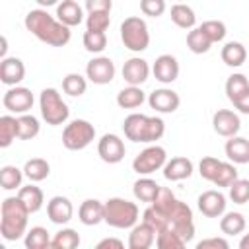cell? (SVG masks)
I'll list each match as a JSON object with an SVG mask.
<instances>
[{
    "mask_svg": "<svg viewBox=\"0 0 249 249\" xmlns=\"http://www.w3.org/2000/svg\"><path fill=\"white\" fill-rule=\"evenodd\" d=\"M6 51H8V39L2 35V49H0V56H2V60L6 58Z\"/></svg>",
    "mask_w": 249,
    "mask_h": 249,
    "instance_id": "db71d44e",
    "label": "cell"
},
{
    "mask_svg": "<svg viewBox=\"0 0 249 249\" xmlns=\"http://www.w3.org/2000/svg\"><path fill=\"white\" fill-rule=\"evenodd\" d=\"M156 245H158V249H187V241H183L171 230L160 231L158 237H156Z\"/></svg>",
    "mask_w": 249,
    "mask_h": 249,
    "instance_id": "ee69618b",
    "label": "cell"
},
{
    "mask_svg": "<svg viewBox=\"0 0 249 249\" xmlns=\"http://www.w3.org/2000/svg\"><path fill=\"white\" fill-rule=\"evenodd\" d=\"M18 138V117L2 115L0 117V148H8Z\"/></svg>",
    "mask_w": 249,
    "mask_h": 249,
    "instance_id": "74e56055",
    "label": "cell"
},
{
    "mask_svg": "<svg viewBox=\"0 0 249 249\" xmlns=\"http://www.w3.org/2000/svg\"><path fill=\"white\" fill-rule=\"evenodd\" d=\"M97 154L105 163H119L124 160L126 148H124V142L119 134L107 132L97 142Z\"/></svg>",
    "mask_w": 249,
    "mask_h": 249,
    "instance_id": "7c38bea8",
    "label": "cell"
},
{
    "mask_svg": "<svg viewBox=\"0 0 249 249\" xmlns=\"http://www.w3.org/2000/svg\"><path fill=\"white\" fill-rule=\"evenodd\" d=\"M121 41L132 53H142L150 45L148 23L140 16H128L121 23Z\"/></svg>",
    "mask_w": 249,
    "mask_h": 249,
    "instance_id": "8992f818",
    "label": "cell"
},
{
    "mask_svg": "<svg viewBox=\"0 0 249 249\" xmlns=\"http://www.w3.org/2000/svg\"><path fill=\"white\" fill-rule=\"evenodd\" d=\"M93 249H128V247H124V243L119 237H103Z\"/></svg>",
    "mask_w": 249,
    "mask_h": 249,
    "instance_id": "816d5d0a",
    "label": "cell"
},
{
    "mask_svg": "<svg viewBox=\"0 0 249 249\" xmlns=\"http://www.w3.org/2000/svg\"><path fill=\"white\" fill-rule=\"evenodd\" d=\"M195 249H230V243L226 237H206V239H200Z\"/></svg>",
    "mask_w": 249,
    "mask_h": 249,
    "instance_id": "681fc988",
    "label": "cell"
},
{
    "mask_svg": "<svg viewBox=\"0 0 249 249\" xmlns=\"http://www.w3.org/2000/svg\"><path fill=\"white\" fill-rule=\"evenodd\" d=\"M23 169L16 167V165H4L0 169V185L4 191H14V189H21V181H23Z\"/></svg>",
    "mask_w": 249,
    "mask_h": 249,
    "instance_id": "e575fe53",
    "label": "cell"
},
{
    "mask_svg": "<svg viewBox=\"0 0 249 249\" xmlns=\"http://www.w3.org/2000/svg\"><path fill=\"white\" fill-rule=\"evenodd\" d=\"M111 25V18L107 12H93L86 16V31H95V33H105Z\"/></svg>",
    "mask_w": 249,
    "mask_h": 249,
    "instance_id": "7bdbcfd3",
    "label": "cell"
},
{
    "mask_svg": "<svg viewBox=\"0 0 249 249\" xmlns=\"http://www.w3.org/2000/svg\"><path fill=\"white\" fill-rule=\"evenodd\" d=\"M239 249H249V233H245V235L239 239Z\"/></svg>",
    "mask_w": 249,
    "mask_h": 249,
    "instance_id": "11a10c76",
    "label": "cell"
},
{
    "mask_svg": "<svg viewBox=\"0 0 249 249\" xmlns=\"http://www.w3.org/2000/svg\"><path fill=\"white\" fill-rule=\"evenodd\" d=\"M45 249H62V247H60V245H56L54 241H51V243H49V245H47Z\"/></svg>",
    "mask_w": 249,
    "mask_h": 249,
    "instance_id": "6f0895ef",
    "label": "cell"
},
{
    "mask_svg": "<svg viewBox=\"0 0 249 249\" xmlns=\"http://www.w3.org/2000/svg\"><path fill=\"white\" fill-rule=\"evenodd\" d=\"M51 173V163L45 158H31L23 165V175L29 179V183L45 181Z\"/></svg>",
    "mask_w": 249,
    "mask_h": 249,
    "instance_id": "83f0119b",
    "label": "cell"
},
{
    "mask_svg": "<svg viewBox=\"0 0 249 249\" xmlns=\"http://www.w3.org/2000/svg\"><path fill=\"white\" fill-rule=\"evenodd\" d=\"M152 74L160 84H173L179 78V62L173 54H160L152 66Z\"/></svg>",
    "mask_w": 249,
    "mask_h": 249,
    "instance_id": "d6986e66",
    "label": "cell"
},
{
    "mask_svg": "<svg viewBox=\"0 0 249 249\" xmlns=\"http://www.w3.org/2000/svg\"><path fill=\"white\" fill-rule=\"evenodd\" d=\"M16 196L23 202V206L29 210V214L39 212V210L43 208V202H45V195H43V191H41L37 185H33V183L21 187V189L18 191Z\"/></svg>",
    "mask_w": 249,
    "mask_h": 249,
    "instance_id": "484cf974",
    "label": "cell"
},
{
    "mask_svg": "<svg viewBox=\"0 0 249 249\" xmlns=\"http://www.w3.org/2000/svg\"><path fill=\"white\" fill-rule=\"evenodd\" d=\"M140 12L150 18H160L165 12L163 0H140Z\"/></svg>",
    "mask_w": 249,
    "mask_h": 249,
    "instance_id": "c3c4849f",
    "label": "cell"
},
{
    "mask_svg": "<svg viewBox=\"0 0 249 249\" xmlns=\"http://www.w3.org/2000/svg\"><path fill=\"white\" fill-rule=\"evenodd\" d=\"M187 47H189V51L195 53V54H204V53L210 51L212 43H210V39L200 31V27H195V29H191V31L187 33Z\"/></svg>",
    "mask_w": 249,
    "mask_h": 249,
    "instance_id": "f35d334b",
    "label": "cell"
},
{
    "mask_svg": "<svg viewBox=\"0 0 249 249\" xmlns=\"http://www.w3.org/2000/svg\"><path fill=\"white\" fill-rule=\"evenodd\" d=\"M103 204H105V218H103V222L109 224L111 228L132 230L138 224L140 210H138L136 202L121 198V196H113V198H107Z\"/></svg>",
    "mask_w": 249,
    "mask_h": 249,
    "instance_id": "277c9868",
    "label": "cell"
},
{
    "mask_svg": "<svg viewBox=\"0 0 249 249\" xmlns=\"http://www.w3.org/2000/svg\"><path fill=\"white\" fill-rule=\"evenodd\" d=\"M78 218L84 226H97L105 218V204L97 198H86L78 208Z\"/></svg>",
    "mask_w": 249,
    "mask_h": 249,
    "instance_id": "7402d4cb",
    "label": "cell"
},
{
    "mask_svg": "<svg viewBox=\"0 0 249 249\" xmlns=\"http://www.w3.org/2000/svg\"><path fill=\"white\" fill-rule=\"evenodd\" d=\"M41 6H51V4H54V0H37Z\"/></svg>",
    "mask_w": 249,
    "mask_h": 249,
    "instance_id": "9f6ffc18",
    "label": "cell"
},
{
    "mask_svg": "<svg viewBox=\"0 0 249 249\" xmlns=\"http://www.w3.org/2000/svg\"><path fill=\"white\" fill-rule=\"evenodd\" d=\"M51 241L53 239H51L47 228H43V226H33L31 230H27V233L23 237L25 249H45Z\"/></svg>",
    "mask_w": 249,
    "mask_h": 249,
    "instance_id": "8d00e7d4",
    "label": "cell"
},
{
    "mask_svg": "<svg viewBox=\"0 0 249 249\" xmlns=\"http://www.w3.org/2000/svg\"><path fill=\"white\" fill-rule=\"evenodd\" d=\"M226 195L216 189H208L196 198V206L206 218H222L226 214Z\"/></svg>",
    "mask_w": 249,
    "mask_h": 249,
    "instance_id": "4fadbf2b",
    "label": "cell"
},
{
    "mask_svg": "<svg viewBox=\"0 0 249 249\" xmlns=\"http://www.w3.org/2000/svg\"><path fill=\"white\" fill-rule=\"evenodd\" d=\"M195 171V165L189 158L185 156H175L171 160H167V163L163 165V177L167 181H183L189 179Z\"/></svg>",
    "mask_w": 249,
    "mask_h": 249,
    "instance_id": "ffe728a7",
    "label": "cell"
},
{
    "mask_svg": "<svg viewBox=\"0 0 249 249\" xmlns=\"http://www.w3.org/2000/svg\"><path fill=\"white\" fill-rule=\"evenodd\" d=\"M245 226H247V220L241 212H226L220 218V230L226 235H239L243 233Z\"/></svg>",
    "mask_w": 249,
    "mask_h": 249,
    "instance_id": "1f68e13d",
    "label": "cell"
},
{
    "mask_svg": "<svg viewBox=\"0 0 249 249\" xmlns=\"http://www.w3.org/2000/svg\"><path fill=\"white\" fill-rule=\"evenodd\" d=\"M165 163H167L165 148L158 144H150L132 160V171H136L138 175H150L158 169H163Z\"/></svg>",
    "mask_w": 249,
    "mask_h": 249,
    "instance_id": "9c48e42d",
    "label": "cell"
},
{
    "mask_svg": "<svg viewBox=\"0 0 249 249\" xmlns=\"http://www.w3.org/2000/svg\"><path fill=\"white\" fill-rule=\"evenodd\" d=\"M224 152H226L228 160H230L233 165L249 163V140L243 138V136L228 138V140H226V146H224Z\"/></svg>",
    "mask_w": 249,
    "mask_h": 249,
    "instance_id": "cb8c5ba5",
    "label": "cell"
},
{
    "mask_svg": "<svg viewBox=\"0 0 249 249\" xmlns=\"http://www.w3.org/2000/svg\"><path fill=\"white\" fill-rule=\"evenodd\" d=\"M220 163H222V160H218V158H214V156H204V158L200 160V163H198V173H200V177L212 183L214 177H216V173H218Z\"/></svg>",
    "mask_w": 249,
    "mask_h": 249,
    "instance_id": "7dc6e473",
    "label": "cell"
},
{
    "mask_svg": "<svg viewBox=\"0 0 249 249\" xmlns=\"http://www.w3.org/2000/svg\"><path fill=\"white\" fill-rule=\"evenodd\" d=\"M53 241L56 245H60L62 249H78V245H80V233L76 230H72V228H62V230H58L54 233Z\"/></svg>",
    "mask_w": 249,
    "mask_h": 249,
    "instance_id": "f6af8a7d",
    "label": "cell"
},
{
    "mask_svg": "<svg viewBox=\"0 0 249 249\" xmlns=\"http://www.w3.org/2000/svg\"><path fill=\"white\" fill-rule=\"evenodd\" d=\"M233 107L239 111V113H243V115H249V89L237 99V101H233Z\"/></svg>",
    "mask_w": 249,
    "mask_h": 249,
    "instance_id": "f5cc1de1",
    "label": "cell"
},
{
    "mask_svg": "<svg viewBox=\"0 0 249 249\" xmlns=\"http://www.w3.org/2000/svg\"><path fill=\"white\" fill-rule=\"evenodd\" d=\"M220 56H222V62H224L226 66H230V68H239V66L245 62V58H247V49H245V45L239 43V41H228V43L222 47Z\"/></svg>",
    "mask_w": 249,
    "mask_h": 249,
    "instance_id": "d4e9b609",
    "label": "cell"
},
{
    "mask_svg": "<svg viewBox=\"0 0 249 249\" xmlns=\"http://www.w3.org/2000/svg\"><path fill=\"white\" fill-rule=\"evenodd\" d=\"M247 89H249V80H247L245 74L233 72L231 76H228V80H226V95H228V99L231 103L237 101Z\"/></svg>",
    "mask_w": 249,
    "mask_h": 249,
    "instance_id": "d6a6232c",
    "label": "cell"
},
{
    "mask_svg": "<svg viewBox=\"0 0 249 249\" xmlns=\"http://www.w3.org/2000/svg\"><path fill=\"white\" fill-rule=\"evenodd\" d=\"M228 196L235 204H247L249 202V179H237L228 189Z\"/></svg>",
    "mask_w": 249,
    "mask_h": 249,
    "instance_id": "bcb514c9",
    "label": "cell"
},
{
    "mask_svg": "<svg viewBox=\"0 0 249 249\" xmlns=\"http://www.w3.org/2000/svg\"><path fill=\"white\" fill-rule=\"evenodd\" d=\"M82 43H84V49L88 53L99 54L107 47V35L105 33H95V31H86L84 37H82Z\"/></svg>",
    "mask_w": 249,
    "mask_h": 249,
    "instance_id": "b9f144b4",
    "label": "cell"
},
{
    "mask_svg": "<svg viewBox=\"0 0 249 249\" xmlns=\"http://www.w3.org/2000/svg\"><path fill=\"white\" fill-rule=\"evenodd\" d=\"M239 177H237V169H235V165L231 163V161H222L220 163V167H218V173H216V177H214V181H212V185H216L218 189L220 187H231L233 185V181H237Z\"/></svg>",
    "mask_w": 249,
    "mask_h": 249,
    "instance_id": "60d3db41",
    "label": "cell"
},
{
    "mask_svg": "<svg viewBox=\"0 0 249 249\" xmlns=\"http://www.w3.org/2000/svg\"><path fill=\"white\" fill-rule=\"evenodd\" d=\"M121 74H123V80L128 86L140 88L150 76V64H148V60H144L140 56H132V58L124 60Z\"/></svg>",
    "mask_w": 249,
    "mask_h": 249,
    "instance_id": "9a60e30c",
    "label": "cell"
},
{
    "mask_svg": "<svg viewBox=\"0 0 249 249\" xmlns=\"http://www.w3.org/2000/svg\"><path fill=\"white\" fill-rule=\"evenodd\" d=\"M177 196L173 195V191L171 189H167V187H161L160 189V193H158V196H156V200L150 204L163 220H165V224H167V216H169V212L173 210V206L177 204Z\"/></svg>",
    "mask_w": 249,
    "mask_h": 249,
    "instance_id": "4dcf8cb0",
    "label": "cell"
},
{
    "mask_svg": "<svg viewBox=\"0 0 249 249\" xmlns=\"http://www.w3.org/2000/svg\"><path fill=\"white\" fill-rule=\"evenodd\" d=\"M33 103H35V97H33L31 89L23 88V86L8 88L2 97L4 109L10 113H16V115H27V111L33 107Z\"/></svg>",
    "mask_w": 249,
    "mask_h": 249,
    "instance_id": "30bf717a",
    "label": "cell"
},
{
    "mask_svg": "<svg viewBox=\"0 0 249 249\" xmlns=\"http://www.w3.org/2000/svg\"><path fill=\"white\" fill-rule=\"evenodd\" d=\"M23 23H25V29L31 31V35H35L41 43H47L51 47H64L70 43V37H72L70 27L60 23L54 16H51L43 8L29 10L25 14Z\"/></svg>",
    "mask_w": 249,
    "mask_h": 249,
    "instance_id": "6da1fadb",
    "label": "cell"
},
{
    "mask_svg": "<svg viewBox=\"0 0 249 249\" xmlns=\"http://www.w3.org/2000/svg\"><path fill=\"white\" fill-rule=\"evenodd\" d=\"M54 18L66 27H76L84 21V8L76 0H62L60 4H56Z\"/></svg>",
    "mask_w": 249,
    "mask_h": 249,
    "instance_id": "44dd1931",
    "label": "cell"
},
{
    "mask_svg": "<svg viewBox=\"0 0 249 249\" xmlns=\"http://www.w3.org/2000/svg\"><path fill=\"white\" fill-rule=\"evenodd\" d=\"M123 132L132 142L152 144L165 134V123L161 117H148L142 113H130L123 121Z\"/></svg>",
    "mask_w": 249,
    "mask_h": 249,
    "instance_id": "3957f363",
    "label": "cell"
},
{
    "mask_svg": "<svg viewBox=\"0 0 249 249\" xmlns=\"http://www.w3.org/2000/svg\"><path fill=\"white\" fill-rule=\"evenodd\" d=\"M156 237H158L156 230L150 228L148 224L140 222V224H136V226L130 230L126 247H128V249H150L152 243L156 241Z\"/></svg>",
    "mask_w": 249,
    "mask_h": 249,
    "instance_id": "603a6c76",
    "label": "cell"
},
{
    "mask_svg": "<svg viewBox=\"0 0 249 249\" xmlns=\"http://www.w3.org/2000/svg\"><path fill=\"white\" fill-rule=\"evenodd\" d=\"M84 8L88 10V14H93V12H107V14H111L113 2L111 0H86Z\"/></svg>",
    "mask_w": 249,
    "mask_h": 249,
    "instance_id": "f907efd6",
    "label": "cell"
},
{
    "mask_svg": "<svg viewBox=\"0 0 249 249\" xmlns=\"http://www.w3.org/2000/svg\"><path fill=\"white\" fill-rule=\"evenodd\" d=\"M115 72H117L115 62L109 56H93L86 64V78L91 84H97V86L111 84L113 78H115Z\"/></svg>",
    "mask_w": 249,
    "mask_h": 249,
    "instance_id": "8fae6325",
    "label": "cell"
},
{
    "mask_svg": "<svg viewBox=\"0 0 249 249\" xmlns=\"http://www.w3.org/2000/svg\"><path fill=\"white\" fill-rule=\"evenodd\" d=\"M212 128L218 136L233 138V136H237V132L241 128V119L231 109H218L212 115Z\"/></svg>",
    "mask_w": 249,
    "mask_h": 249,
    "instance_id": "5bb4252c",
    "label": "cell"
},
{
    "mask_svg": "<svg viewBox=\"0 0 249 249\" xmlns=\"http://www.w3.org/2000/svg\"><path fill=\"white\" fill-rule=\"evenodd\" d=\"M47 216L53 224L56 226H64L72 220L74 216V206L70 202L68 196H62V195H56L53 196L49 202H47Z\"/></svg>",
    "mask_w": 249,
    "mask_h": 249,
    "instance_id": "ac0fdd59",
    "label": "cell"
},
{
    "mask_svg": "<svg viewBox=\"0 0 249 249\" xmlns=\"http://www.w3.org/2000/svg\"><path fill=\"white\" fill-rule=\"evenodd\" d=\"M146 101V93L142 91V88H134V86H126L117 93V105L121 109H136Z\"/></svg>",
    "mask_w": 249,
    "mask_h": 249,
    "instance_id": "f1b7e54d",
    "label": "cell"
},
{
    "mask_svg": "<svg viewBox=\"0 0 249 249\" xmlns=\"http://www.w3.org/2000/svg\"><path fill=\"white\" fill-rule=\"evenodd\" d=\"M171 21L181 27V29H195V23H196V16H195V10L187 4H173L171 6Z\"/></svg>",
    "mask_w": 249,
    "mask_h": 249,
    "instance_id": "f546056e",
    "label": "cell"
},
{
    "mask_svg": "<svg viewBox=\"0 0 249 249\" xmlns=\"http://www.w3.org/2000/svg\"><path fill=\"white\" fill-rule=\"evenodd\" d=\"M160 189H161V187H160L154 179H150V177H140V179H136L134 185H132L134 198L140 200V202H150V204L156 200Z\"/></svg>",
    "mask_w": 249,
    "mask_h": 249,
    "instance_id": "4316f807",
    "label": "cell"
},
{
    "mask_svg": "<svg viewBox=\"0 0 249 249\" xmlns=\"http://www.w3.org/2000/svg\"><path fill=\"white\" fill-rule=\"evenodd\" d=\"M86 89H88V80H86L82 74L70 72V74H66V76L62 78V91H64L66 95H70V97H80V95L86 93Z\"/></svg>",
    "mask_w": 249,
    "mask_h": 249,
    "instance_id": "836d02e7",
    "label": "cell"
},
{
    "mask_svg": "<svg viewBox=\"0 0 249 249\" xmlns=\"http://www.w3.org/2000/svg\"><path fill=\"white\" fill-rule=\"evenodd\" d=\"M167 230L175 231L183 241H191L195 237V220H193V210L187 202L177 200L173 210L167 216Z\"/></svg>",
    "mask_w": 249,
    "mask_h": 249,
    "instance_id": "ba28073f",
    "label": "cell"
},
{
    "mask_svg": "<svg viewBox=\"0 0 249 249\" xmlns=\"http://www.w3.org/2000/svg\"><path fill=\"white\" fill-rule=\"evenodd\" d=\"M41 130L39 119L33 115H19L18 117V138L19 140H33Z\"/></svg>",
    "mask_w": 249,
    "mask_h": 249,
    "instance_id": "d590c367",
    "label": "cell"
},
{
    "mask_svg": "<svg viewBox=\"0 0 249 249\" xmlns=\"http://www.w3.org/2000/svg\"><path fill=\"white\" fill-rule=\"evenodd\" d=\"M93 140H95V126L86 119L70 121L62 130V146L72 152L88 148Z\"/></svg>",
    "mask_w": 249,
    "mask_h": 249,
    "instance_id": "52a82bcc",
    "label": "cell"
},
{
    "mask_svg": "<svg viewBox=\"0 0 249 249\" xmlns=\"http://www.w3.org/2000/svg\"><path fill=\"white\" fill-rule=\"evenodd\" d=\"M25 78V64L18 56H6L0 60V82L8 88L19 86V82Z\"/></svg>",
    "mask_w": 249,
    "mask_h": 249,
    "instance_id": "e0dca14e",
    "label": "cell"
},
{
    "mask_svg": "<svg viewBox=\"0 0 249 249\" xmlns=\"http://www.w3.org/2000/svg\"><path fill=\"white\" fill-rule=\"evenodd\" d=\"M148 105L158 113H175L181 105V97L171 88H160L148 95Z\"/></svg>",
    "mask_w": 249,
    "mask_h": 249,
    "instance_id": "2e32d148",
    "label": "cell"
},
{
    "mask_svg": "<svg viewBox=\"0 0 249 249\" xmlns=\"http://www.w3.org/2000/svg\"><path fill=\"white\" fill-rule=\"evenodd\" d=\"M198 27H200V31L210 39L212 45L224 41V39H226V33H228L226 23L220 21V19H206V21H202Z\"/></svg>",
    "mask_w": 249,
    "mask_h": 249,
    "instance_id": "ab89813d",
    "label": "cell"
},
{
    "mask_svg": "<svg viewBox=\"0 0 249 249\" xmlns=\"http://www.w3.org/2000/svg\"><path fill=\"white\" fill-rule=\"evenodd\" d=\"M39 109H41L43 121L51 126L64 124L70 117V109L56 88H45L39 93Z\"/></svg>",
    "mask_w": 249,
    "mask_h": 249,
    "instance_id": "5b68a950",
    "label": "cell"
},
{
    "mask_svg": "<svg viewBox=\"0 0 249 249\" xmlns=\"http://www.w3.org/2000/svg\"><path fill=\"white\" fill-rule=\"evenodd\" d=\"M29 210L18 196H6L0 208V233L6 241H18L27 233Z\"/></svg>",
    "mask_w": 249,
    "mask_h": 249,
    "instance_id": "7a4b0ae2",
    "label": "cell"
}]
</instances>
